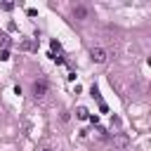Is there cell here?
I'll return each mask as SVG.
<instances>
[{
  "label": "cell",
  "mask_w": 151,
  "mask_h": 151,
  "mask_svg": "<svg viewBox=\"0 0 151 151\" xmlns=\"http://www.w3.org/2000/svg\"><path fill=\"white\" fill-rule=\"evenodd\" d=\"M111 144H113V149L125 151V149H127V144H130V137H127L125 132H116V134L111 137Z\"/></svg>",
  "instance_id": "obj_1"
},
{
  "label": "cell",
  "mask_w": 151,
  "mask_h": 151,
  "mask_svg": "<svg viewBox=\"0 0 151 151\" xmlns=\"http://www.w3.org/2000/svg\"><path fill=\"white\" fill-rule=\"evenodd\" d=\"M0 45H2V50H5V47L9 45V38H7V35H0Z\"/></svg>",
  "instance_id": "obj_10"
},
{
  "label": "cell",
  "mask_w": 151,
  "mask_h": 151,
  "mask_svg": "<svg viewBox=\"0 0 151 151\" xmlns=\"http://www.w3.org/2000/svg\"><path fill=\"white\" fill-rule=\"evenodd\" d=\"M73 17L76 19H87V7L85 5H76L73 7Z\"/></svg>",
  "instance_id": "obj_4"
},
{
  "label": "cell",
  "mask_w": 151,
  "mask_h": 151,
  "mask_svg": "<svg viewBox=\"0 0 151 151\" xmlns=\"http://www.w3.org/2000/svg\"><path fill=\"white\" fill-rule=\"evenodd\" d=\"M26 14H28V17H35V14H38V9H33V7H28V9H26Z\"/></svg>",
  "instance_id": "obj_12"
},
{
  "label": "cell",
  "mask_w": 151,
  "mask_h": 151,
  "mask_svg": "<svg viewBox=\"0 0 151 151\" xmlns=\"http://www.w3.org/2000/svg\"><path fill=\"white\" fill-rule=\"evenodd\" d=\"M33 47H35L33 40H24V42H21V50H33Z\"/></svg>",
  "instance_id": "obj_8"
},
{
  "label": "cell",
  "mask_w": 151,
  "mask_h": 151,
  "mask_svg": "<svg viewBox=\"0 0 151 151\" xmlns=\"http://www.w3.org/2000/svg\"><path fill=\"white\" fill-rule=\"evenodd\" d=\"M50 50H52V52H50V57H61V45H59L57 40H52V42H50Z\"/></svg>",
  "instance_id": "obj_5"
},
{
  "label": "cell",
  "mask_w": 151,
  "mask_h": 151,
  "mask_svg": "<svg viewBox=\"0 0 151 151\" xmlns=\"http://www.w3.org/2000/svg\"><path fill=\"white\" fill-rule=\"evenodd\" d=\"M0 7H2V9H5V12H12V9H14V7H17V5H14V2H2V5H0Z\"/></svg>",
  "instance_id": "obj_9"
},
{
  "label": "cell",
  "mask_w": 151,
  "mask_h": 151,
  "mask_svg": "<svg viewBox=\"0 0 151 151\" xmlns=\"http://www.w3.org/2000/svg\"><path fill=\"white\" fill-rule=\"evenodd\" d=\"M40 151H52V149H40Z\"/></svg>",
  "instance_id": "obj_13"
},
{
  "label": "cell",
  "mask_w": 151,
  "mask_h": 151,
  "mask_svg": "<svg viewBox=\"0 0 151 151\" xmlns=\"http://www.w3.org/2000/svg\"><path fill=\"white\" fill-rule=\"evenodd\" d=\"M9 59V52L7 50H0V61H7Z\"/></svg>",
  "instance_id": "obj_11"
},
{
  "label": "cell",
  "mask_w": 151,
  "mask_h": 151,
  "mask_svg": "<svg viewBox=\"0 0 151 151\" xmlns=\"http://www.w3.org/2000/svg\"><path fill=\"white\" fill-rule=\"evenodd\" d=\"M90 57H92V61H97V64H104V61H106V50H101V47H92Z\"/></svg>",
  "instance_id": "obj_3"
},
{
  "label": "cell",
  "mask_w": 151,
  "mask_h": 151,
  "mask_svg": "<svg viewBox=\"0 0 151 151\" xmlns=\"http://www.w3.org/2000/svg\"><path fill=\"white\" fill-rule=\"evenodd\" d=\"M94 134H97V139H106V130H104V127H99V125L94 127Z\"/></svg>",
  "instance_id": "obj_7"
},
{
  "label": "cell",
  "mask_w": 151,
  "mask_h": 151,
  "mask_svg": "<svg viewBox=\"0 0 151 151\" xmlns=\"http://www.w3.org/2000/svg\"><path fill=\"white\" fill-rule=\"evenodd\" d=\"M76 118H78V120H87V118H90V111H87L85 106H78V109H76Z\"/></svg>",
  "instance_id": "obj_6"
},
{
  "label": "cell",
  "mask_w": 151,
  "mask_h": 151,
  "mask_svg": "<svg viewBox=\"0 0 151 151\" xmlns=\"http://www.w3.org/2000/svg\"><path fill=\"white\" fill-rule=\"evenodd\" d=\"M33 94H35V99H42L47 94V80H35L33 83Z\"/></svg>",
  "instance_id": "obj_2"
}]
</instances>
